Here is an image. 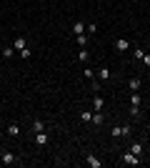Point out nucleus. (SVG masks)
<instances>
[{"label": "nucleus", "instance_id": "1", "mask_svg": "<svg viewBox=\"0 0 150 168\" xmlns=\"http://www.w3.org/2000/svg\"><path fill=\"white\" fill-rule=\"evenodd\" d=\"M140 103H143V98L138 96V90L133 93V98H130V110H133V116H138V108H140Z\"/></svg>", "mask_w": 150, "mask_h": 168}, {"label": "nucleus", "instance_id": "2", "mask_svg": "<svg viewBox=\"0 0 150 168\" xmlns=\"http://www.w3.org/2000/svg\"><path fill=\"white\" fill-rule=\"evenodd\" d=\"M35 143H38V145H45V143H48V133H45V130H38Z\"/></svg>", "mask_w": 150, "mask_h": 168}, {"label": "nucleus", "instance_id": "3", "mask_svg": "<svg viewBox=\"0 0 150 168\" xmlns=\"http://www.w3.org/2000/svg\"><path fill=\"white\" fill-rule=\"evenodd\" d=\"M90 123H95V125H103V123H105V116L100 113V110H95V116L90 118Z\"/></svg>", "mask_w": 150, "mask_h": 168}, {"label": "nucleus", "instance_id": "4", "mask_svg": "<svg viewBox=\"0 0 150 168\" xmlns=\"http://www.w3.org/2000/svg\"><path fill=\"white\" fill-rule=\"evenodd\" d=\"M123 161H125V163H128V166H135V163H140V161H138V156H135V153H125V156H123Z\"/></svg>", "mask_w": 150, "mask_h": 168}, {"label": "nucleus", "instance_id": "5", "mask_svg": "<svg viewBox=\"0 0 150 168\" xmlns=\"http://www.w3.org/2000/svg\"><path fill=\"white\" fill-rule=\"evenodd\" d=\"M3 163H5V166L15 163V156H13V151H3Z\"/></svg>", "mask_w": 150, "mask_h": 168}, {"label": "nucleus", "instance_id": "6", "mask_svg": "<svg viewBox=\"0 0 150 168\" xmlns=\"http://www.w3.org/2000/svg\"><path fill=\"white\" fill-rule=\"evenodd\" d=\"M115 48H118L120 53H125V50L130 48V40H115Z\"/></svg>", "mask_w": 150, "mask_h": 168}, {"label": "nucleus", "instance_id": "7", "mask_svg": "<svg viewBox=\"0 0 150 168\" xmlns=\"http://www.w3.org/2000/svg\"><path fill=\"white\" fill-rule=\"evenodd\" d=\"M73 33H75V35H80V33H85V25H83L80 20H75V25H73Z\"/></svg>", "mask_w": 150, "mask_h": 168}, {"label": "nucleus", "instance_id": "8", "mask_svg": "<svg viewBox=\"0 0 150 168\" xmlns=\"http://www.w3.org/2000/svg\"><path fill=\"white\" fill-rule=\"evenodd\" d=\"M130 153L140 156V153H143V143H133V145H130Z\"/></svg>", "mask_w": 150, "mask_h": 168}, {"label": "nucleus", "instance_id": "9", "mask_svg": "<svg viewBox=\"0 0 150 168\" xmlns=\"http://www.w3.org/2000/svg\"><path fill=\"white\" fill-rule=\"evenodd\" d=\"M98 78H100V80H108V78H110V70H108V68H100V70H98Z\"/></svg>", "mask_w": 150, "mask_h": 168}, {"label": "nucleus", "instance_id": "10", "mask_svg": "<svg viewBox=\"0 0 150 168\" xmlns=\"http://www.w3.org/2000/svg\"><path fill=\"white\" fill-rule=\"evenodd\" d=\"M75 43H78V45H85V43H88V35H85V33H80L78 38H75Z\"/></svg>", "mask_w": 150, "mask_h": 168}, {"label": "nucleus", "instance_id": "11", "mask_svg": "<svg viewBox=\"0 0 150 168\" xmlns=\"http://www.w3.org/2000/svg\"><path fill=\"white\" fill-rule=\"evenodd\" d=\"M88 166H93V168H98V166H100V161H98L95 156H88Z\"/></svg>", "mask_w": 150, "mask_h": 168}, {"label": "nucleus", "instance_id": "12", "mask_svg": "<svg viewBox=\"0 0 150 168\" xmlns=\"http://www.w3.org/2000/svg\"><path fill=\"white\" fill-rule=\"evenodd\" d=\"M128 85H130V90H133V93H135V90L140 88V80H138V78H133V80H130Z\"/></svg>", "mask_w": 150, "mask_h": 168}, {"label": "nucleus", "instance_id": "13", "mask_svg": "<svg viewBox=\"0 0 150 168\" xmlns=\"http://www.w3.org/2000/svg\"><path fill=\"white\" fill-rule=\"evenodd\" d=\"M13 53H15V48H10V45L3 48V55H5V58H13Z\"/></svg>", "mask_w": 150, "mask_h": 168}, {"label": "nucleus", "instance_id": "14", "mask_svg": "<svg viewBox=\"0 0 150 168\" xmlns=\"http://www.w3.org/2000/svg\"><path fill=\"white\" fill-rule=\"evenodd\" d=\"M8 133L10 136H20V128H18V125H8Z\"/></svg>", "mask_w": 150, "mask_h": 168}, {"label": "nucleus", "instance_id": "15", "mask_svg": "<svg viewBox=\"0 0 150 168\" xmlns=\"http://www.w3.org/2000/svg\"><path fill=\"white\" fill-rule=\"evenodd\" d=\"M23 48H25V38H18L15 40V50H23Z\"/></svg>", "mask_w": 150, "mask_h": 168}, {"label": "nucleus", "instance_id": "16", "mask_svg": "<svg viewBox=\"0 0 150 168\" xmlns=\"http://www.w3.org/2000/svg\"><path fill=\"white\" fill-rule=\"evenodd\" d=\"M45 125H43V121H33V130H35V133H38V130H43Z\"/></svg>", "mask_w": 150, "mask_h": 168}, {"label": "nucleus", "instance_id": "17", "mask_svg": "<svg viewBox=\"0 0 150 168\" xmlns=\"http://www.w3.org/2000/svg\"><path fill=\"white\" fill-rule=\"evenodd\" d=\"M93 103H95V110H103V98H95Z\"/></svg>", "mask_w": 150, "mask_h": 168}, {"label": "nucleus", "instance_id": "18", "mask_svg": "<svg viewBox=\"0 0 150 168\" xmlns=\"http://www.w3.org/2000/svg\"><path fill=\"white\" fill-rule=\"evenodd\" d=\"M123 136V128H112V138H120Z\"/></svg>", "mask_w": 150, "mask_h": 168}, {"label": "nucleus", "instance_id": "19", "mask_svg": "<svg viewBox=\"0 0 150 168\" xmlns=\"http://www.w3.org/2000/svg\"><path fill=\"white\" fill-rule=\"evenodd\" d=\"M78 60H83V63L88 60V50H80V55H78Z\"/></svg>", "mask_w": 150, "mask_h": 168}, {"label": "nucleus", "instance_id": "20", "mask_svg": "<svg viewBox=\"0 0 150 168\" xmlns=\"http://www.w3.org/2000/svg\"><path fill=\"white\" fill-rule=\"evenodd\" d=\"M143 63H145V65H150V55H143Z\"/></svg>", "mask_w": 150, "mask_h": 168}]
</instances>
